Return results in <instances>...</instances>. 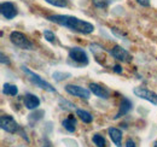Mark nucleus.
Instances as JSON below:
<instances>
[{
  "label": "nucleus",
  "instance_id": "nucleus-1",
  "mask_svg": "<svg viewBox=\"0 0 157 147\" xmlns=\"http://www.w3.org/2000/svg\"><path fill=\"white\" fill-rule=\"evenodd\" d=\"M48 21L59 24L62 27H65L73 32H76L80 34H91L94 32V25L87 21L80 19L74 16H67V15H53L48 16Z\"/></svg>",
  "mask_w": 157,
  "mask_h": 147
},
{
  "label": "nucleus",
  "instance_id": "nucleus-2",
  "mask_svg": "<svg viewBox=\"0 0 157 147\" xmlns=\"http://www.w3.org/2000/svg\"><path fill=\"white\" fill-rule=\"evenodd\" d=\"M22 70H23V73L27 75V77L29 78V81H30L33 85H35L36 87L42 88V89H45V91H47V92H50V93H57L56 88H55L51 83H48L47 81H45L42 77H40L38 74L33 73V71H32L30 69H28L27 66H22Z\"/></svg>",
  "mask_w": 157,
  "mask_h": 147
},
{
  "label": "nucleus",
  "instance_id": "nucleus-3",
  "mask_svg": "<svg viewBox=\"0 0 157 147\" xmlns=\"http://www.w3.org/2000/svg\"><path fill=\"white\" fill-rule=\"evenodd\" d=\"M10 40H11V42L15 46L20 47L21 50H27V51L34 50L33 42L25 36L23 33H21V32H12L10 34Z\"/></svg>",
  "mask_w": 157,
  "mask_h": 147
},
{
  "label": "nucleus",
  "instance_id": "nucleus-4",
  "mask_svg": "<svg viewBox=\"0 0 157 147\" xmlns=\"http://www.w3.org/2000/svg\"><path fill=\"white\" fill-rule=\"evenodd\" d=\"M0 126H1L2 130H5L6 133H10V134H15L18 129V124H17L16 119L10 115H2L0 117Z\"/></svg>",
  "mask_w": 157,
  "mask_h": 147
},
{
  "label": "nucleus",
  "instance_id": "nucleus-5",
  "mask_svg": "<svg viewBox=\"0 0 157 147\" xmlns=\"http://www.w3.org/2000/svg\"><path fill=\"white\" fill-rule=\"evenodd\" d=\"M134 95L140 98V99H144V100H147L149 103H151L152 105L157 106V94L150 89H146V88H143V87H136L133 89Z\"/></svg>",
  "mask_w": 157,
  "mask_h": 147
},
{
  "label": "nucleus",
  "instance_id": "nucleus-6",
  "mask_svg": "<svg viewBox=\"0 0 157 147\" xmlns=\"http://www.w3.org/2000/svg\"><path fill=\"white\" fill-rule=\"evenodd\" d=\"M69 55V58L71 60H74L75 63H78V64H83V65H87L88 64V55L87 53L80 48V47H73L69 50L68 52Z\"/></svg>",
  "mask_w": 157,
  "mask_h": 147
},
{
  "label": "nucleus",
  "instance_id": "nucleus-7",
  "mask_svg": "<svg viewBox=\"0 0 157 147\" xmlns=\"http://www.w3.org/2000/svg\"><path fill=\"white\" fill-rule=\"evenodd\" d=\"M65 92L70 95H74V96H78L80 99H90L91 96V93L88 89L83 88V87H80L76 85H67L65 86Z\"/></svg>",
  "mask_w": 157,
  "mask_h": 147
},
{
  "label": "nucleus",
  "instance_id": "nucleus-8",
  "mask_svg": "<svg viewBox=\"0 0 157 147\" xmlns=\"http://www.w3.org/2000/svg\"><path fill=\"white\" fill-rule=\"evenodd\" d=\"M109 53L113 55L114 58H116L117 60L120 62H123V63H129L133 58H132V55H129V52L128 51H126L123 47H121V46H114L110 51H109Z\"/></svg>",
  "mask_w": 157,
  "mask_h": 147
},
{
  "label": "nucleus",
  "instance_id": "nucleus-9",
  "mask_svg": "<svg viewBox=\"0 0 157 147\" xmlns=\"http://www.w3.org/2000/svg\"><path fill=\"white\" fill-rule=\"evenodd\" d=\"M0 12H1V16L6 19H13L17 16V9H16V6L12 2H10V1L1 2V5H0Z\"/></svg>",
  "mask_w": 157,
  "mask_h": 147
},
{
  "label": "nucleus",
  "instance_id": "nucleus-10",
  "mask_svg": "<svg viewBox=\"0 0 157 147\" xmlns=\"http://www.w3.org/2000/svg\"><path fill=\"white\" fill-rule=\"evenodd\" d=\"M23 103L28 110H35L40 106V99L35 94H32V93H27L24 95Z\"/></svg>",
  "mask_w": 157,
  "mask_h": 147
},
{
  "label": "nucleus",
  "instance_id": "nucleus-11",
  "mask_svg": "<svg viewBox=\"0 0 157 147\" xmlns=\"http://www.w3.org/2000/svg\"><path fill=\"white\" fill-rule=\"evenodd\" d=\"M90 89L96 96H98L100 99H108L110 96V93L106 88L99 86L98 83H90Z\"/></svg>",
  "mask_w": 157,
  "mask_h": 147
},
{
  "label": "nucleus",
  "instance_id": "nucleus-12",
  "mask_svg": "<svg viewBox=\"0 0 157 147\" xmlns=\"http://www.w3.org/2000/svg\"><path fill=\"white\" fill-rule=\"evenodd\" d=\"M108 134L110 136V139L113 140V142L117 147H122V131L120 129L111 127L108 129Z\"/></svg>",
  "mask_w": 157,
  "mask_h": 147
},
{
  "label": "nucleus",
  "instance_id": "nucleus-13",
  "mask_svg": "<svg viewBox=\"0 0 157 147\" xmlns=\"http://www.w3.org/2000/svg\"><path fill=\"white\" fill-rule=\"evenodd\" d=\"M131 110H132V103H131V100H128L127 98H123L122 101H121V104H120L118 112L116 113V116H115V119H117L120 117L127 115Z\"/></svg>",
  "mask_w": 157,
  "mask_h": 147
},
{
  "label": "nucleus",
  "instance_id": "nucleus-14",
  "mask_svg": "<svg viewBox=\"0 0 157 147\" xmlns=\"http://www.w3.org/2000/svg\"><path fill=\"white\" fill-rule=\"evenodd\" d=\"M76 116H78V118L83 122V123H91L93 121V116L86 110L82 109H78L76 110Z\"/></svg>",
  "mask_w": 157,
  "mask_h": 147
},
{
  "label": "nucleus",
  "instance_id": "nucleus-15",
  "mask_svg": "<svg viewBox=\"0 0 157 147\" xmlns=\"http://www.w3.org/2000/svg\"><path fill=\"white\" fill-rule=\"evenodd\" d=\"M62 126L67 129L69 133H74L75 129H76V121H75V118L69 117V118H65V119L62 122Z\"/></svg>",
  "mask_w": 157,
  "mask_h": 147
},
{
  "label": "nucleus",
  "instance_id": "nucleus-16",
  "mask_svg": "<svg viewBox=\"0 0 157 147\" xmlns=\"http://www.w3.org/2000/svg\"><path fill=\"white\" fill-rule=\"evenodd\" d=\"M2 93L6 94V95L15 96V95L18 94V88H17V86H15V85L5 83V85H4V88H2Z\"/></svg>",
  "mask_w": 157,
  "mask_h": 147
},
{
  "label": "nucleus",
  "instance_id": "nucleus-17",
  "mask_svg": "<svg viewBox=\"0 0 157 147\" xmlns=\"http://www.w3.org/2000/svg\"><path fill=\"white\" fill-rule=\"evenodd\" d=\"M92 141H93V144H94L97 147L106 146V141H105V139H104L100 134H94V135L92 136Z\"/></svg>",
  "mask_w": 157,
  "mask_h": 147
},
{
  "label": "nucleus",
  "instance_id": "nucleus-18",
  "mask_svg": "<svg viewBox=\"0 0 157 147\" xmlns=\"http://www.w3.org/2000/svg\"><path fill=\"white\" fill-rule=\"evenodd\" d=\"M44 36H45V39H46L48 42H51V43H57V42H58L57 36H56L55 33H52L51 30H45V32H44Z\"/></svg>",
  "mask_w": 157,
  "mask_h": 147
},
{
  "label": "nucleus",
  "instance_id": "nucleus-19",
  "mask_svg": "<svg viewBox=\"0 0 157 147\" xmlns=\"http://www.w3.org/2000/svg\"><path fill=\"white\" fill-rule=\"evenodd\" d=\"M45 1L52 6H56V7H67L68 6L67 0H45Z\"/></svg>",
  "mask_w": 157,
  "mask_h": 147
},
{
  "label": "nucleus",
  "instance_id": "nucleus-20",
  "mask_svg": "<svg viewBox=\"0 0 157 147\" xmlns=\"http://www.w3.org/2000/svg\"><path fill=\"white\" fill-rule=\"evenodd\" d=\"M59 105H62L63 109H75V105L73 103H70V101H68L63 98L59 99Z\"/></svg>",
  "mask_w": 157,
  "mask_h": 147
},
{
  "label": "nucleus",
  "instance_id": "nucleus-21",
  "mask_svg": "<svg viewBox=\"0 0 157 147\" xmlns=\"http://www.w3.org/2000/svg\"><path fill=\"white\" fill-rule=\"evenodd\" d=\"M92 2L98 9H105L109 4V0H92Z\"/></svg>",
  "mask_w": 157,
  "mask_h": 147
},
{
  "label": "nucleus",
  "instance_id": "nucleus-22",
  "mask_svg": "<svg viewBox=\"0 0 157 147\" xmlns=\"http://www.w3.org/2000/svg\"><path fill=\"white\" fill-rule=\"evenodd\" d=\"M71 75L70 74H63V73H55L53 74V78L56 81H62V80H65V78H69Z\"/></svg>",
  "mask_w": 157,
  "mask_h": 147
},
{
  "label": "nucleus",
  "instance_id": "nucleus-23",
  "mask_svg": "<svg viewBox=\"0 0 157 147\" xmlns=\"http://www.w3.org/2000/svg\"><path fill=\"white\" fill-rule=\"evenodd\" d=\"M1 64L2 65H10V59L4 53H1Z\"/></svg>",
  "mask_w": 157,
  "mask_h": 147
},
{
  "label": "nucleus",
  "instance_id": "nucleus-24",
  "mask_svg": "<svg viewBox=\"0 0 157 147\" xmlns=\"http://www.w3.org/2000/svg\"><path fill=\"white\" fill-rule=\"evenodd\" d=\"M137 2L140 4L141 6H145V7L150 6V0H137Z\"/></svg>",
  "mask_w": 157,
  "mask_h": 147
},
{
  "label": "nucleus",
  "instance_id": "nucleus-25",
  "mask_svg": "<svg viewBox=\"0 0 157 147\" xmlns=\"http://www.w3.org/2000/svg\"><path fill=\"white\" fill-rule=\"evenodd\" d=\"M126 147H137V146H136V144H134V141L132 139H128L126 141Z\"/></svg>",
  "mask_w": 157,
  "mask_h": 147
},
{
  "label": "nucleus",
  "instance_id": "nucleus-26",
  "mask_svg": "<svg viewBox=\"0 0 157 147\" xmlns=\"http://www.w3.org/2000/svg\"><path fill=\"white\" fill-rule=\"evenodd\" d=\"M114 71L116 74H122V68H121L120 65H115V66H114Z\"/></svg>",
  "mask_w": 157,
  "mask_h": 147
},
{
  "label": "nucleus",
  "instance_id": "nucleus-27",
  "mask_svg": "<svg viewBox=\"0 0 157 147\" xmlns=\"http://www.w3.org/2000/svg\"><path fill=\"white\" fill-rule=\"evenodd\" d=\"M154 147H157V141L155 142V145H154Z\"/></svg>",
  "mask_w": 157,
  "mask_h": 147
}]
</instances>
